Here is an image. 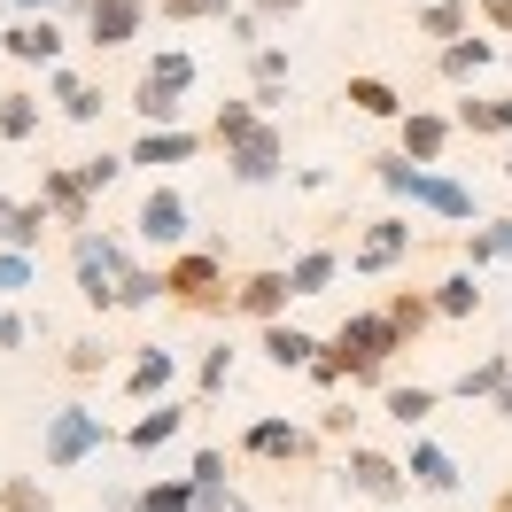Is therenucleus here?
<instances>
[{
    "mask_svg": "<svg viewBox=\"0 0 512 512\" xmlns=\"http://www.w3.org/2000/svg\"><path fill=\"white\" fill-rule=\"evenodd\" d=\"M396 350V319H342V334H334V357H326L319 373L334 381L342 365L350 373H381V357Z\"/></svg>",
    "mask_w": 512,
    "mask_h": 512,
    "instance_id": "f257e3e1",
    "label": "nucleus"
},
{
    "mask_svg": "<svg viewBox=\"0 0 512 512\" xmlns=\"http://www.w3.org/2000/svg\"><path fill=\"white\" fill-rule=\"evenodd\" d=\"M381 179H388V187H404V194H419V202H427V210H443V218H466V210H474V194H466V187L427 179V171H412L404 156H388V163H381Z\"/></svg>",
    "mask_w": 512,
    "mask_h": 512,
    "instance_id": "f03ea898",
    "label": "nucleus"
},
{
    "mask_svg": "<svg viewBox=\"0 0 512 512\" xmlns=\"http://www.w3.org/2000/svg\"><path fill=\"white\" fill-rule=\"evenodd\" d=\"M94 443H101V412H78V404H63V412L47 419V458H55V466H78Z\"/></svg>",
    "mask_w": 512,
    "mask_h": 512,
    "instance_id": "7ed1b4c3",
    "label": "nucleus"
},
{
    "mask_svg": "<svg viewBox=\"0 0 512 512\" xmlns=\"http://www.w3.org/2000/svg\"><path fill=\"white\" fill-rule=\"evenodd\" d=\"M187 86H194V63H187V55H156L148 78H140V109H148V117H171V109H179L171 94H187Z\"/></svg>",
    "mask_w": 512,
    "mask_h": 512,
    "instance_id": "20e7f679",
    "label": "nucleus"
},
{
    "mask_svg": "<svg viewBox=\"0 0 512 512\" xmlns=\"http://www.w3.org/2000/svg\"><path fill=\"white\" fill-rule=\"evenodd\" d=\"M350 481L357 489H365V497H404V466H396V458H381V450H350Z\"/></svg>",
    "mask_w": 512,
    "mask_h": 512,
    "instance_id": "39448f33",
    "label": "nucleus"
},
{
    "mask_svg": "<svg viewBox=\"0 0 512 512\" xmlns=\"http://www.w3.org/2000/svg\"><path fill=\"white\" fill-rule=\"evenodd\" d=\"M233 171H241V179H272V171H280V132L272 125L241 132V140H233Z\"/></svg>",
    "mask_w": 512,
    "mask_h": 512,
    "instance_id": "423d86ee",
    "label": "nucleus"
},
{
    "mask_svg": "<svg viewBox=\"0 0 512 512\" xmlns=\"http://www.w3.org/2000/svg\"><path fill=\"white\" fill-rule=\"evenodd\" d=\"M140 233H148V241H179V233H187V202H179L171 187H156L148 202H140Z\"/></svg>",
    "mask_w": 512,
    "mask_h": 512,
    "instance_id": "0eeeda50",
    "label": "nucleus"
},
{
    "mask_svg": "<svg viewBox=\"0 0 512 512\" xmlns=\"http://www.w3.org/2000/svg\"><path fill=\"white\" fill-rule=\"evenodd\" d=\"M86 16H94L101 47H117V39H132V24H140V0H86Z\"/></svg>",
    "mask_w": 512,
    "mask_h": 512,
    "instance_id": "6e6552de",
    "label": "nucleus"
},
{
    "mask_svg": "<svg viewBox=\"0 0 512 512\" xmlns=\"http://www.w3.org/2000/svg\"><path fill=\"white\" fill-rule=\"evenodd\" d=\"M55 47H63V39H55L47 16H39V24H8V55H16V63H55Z\"/></svg>",
    "mask_w": 512,
    "mask_h": 512,
    "instance_id": "1a4fd4ad",
    "label": "nucleus"
},
{
    "mask_svg": "<svg viewBox=\"0 0 512 512\" xmlns=\"http://www.w3.org/2000/svg\"><path fill=\"white\" fill-rule=\"evenodd\" d=\"M404 241H412V225L381 218L373 233H365V249H357V264H365V272H381V264H396V256H404Z\"/></svg>",
    "mask_w": 512,
    "mask_h": 512,
    "instance_id": "9d476101",
    "label": "nucleus"
},
{
    "mask_svg": "<svg viewBox=\"0 0 512 512\" xmlns=\"http://www.w3.org/2000/svg\"><path fill=\"white\" fill-rule=\"evenodd\" d=\"M163 288H179V295H210V288H218V264H210V256H179V264L163 272Z\"/></svg>",
    "mask_w": 512,
    "mask_h": 512,
    "instance_id": "9b49d317",
    "label": "nucleus"
},
{
    "mask_svg": "<svg viewBox=\"0 0 512 512\" xmlns=\"http://www.w3.org/2000/svg\"><path fill=\"white\" fill-rule=\"evenodd\" d=\"M404 474H419L427 489H458V466H450V450H435V443H419Z\"/></svg>",
    "mask_w": 512,
    "mask_h": 512,
    "instance_id": "f8f14e48",
    "label": "nucleus"
},
{
    "mask_svg": "<svg viewBox=\"0 0 512 512\" xmlns=\"http://www.w3.org/2000/svg\"><path fill=\"white\" fill-rule=\"evenodd\" d=\"M179 156H194V132H148L132 148V163H179Z\"/></svg>",
    "mask_w": 512,
    "mask_h": 512,
    "instance_id": "ddd939ff",
    "label": "nucleus"
},
{
    "mask_svg": "<svg viewBox=\"0 0 512 512\" xmlns=\"http://www.w3.org/2000/svg\"><path fill=\"white\" fill-rule=\"evenodd\" d=\"M326 280H334V256H326V249H311V256H295V272H288V288H295V295H319Z\"/></svg>",
    "mask_w": 512,
    "mask_h": 512,
    "instance_id": "4468645a",
    "label": "nucleus"
},
{
    "mask_svg": "<svg viewBox=\"0 0 512 512\" xmlns=\"http://www.w3.org/2000/svg\"><path fill=\"white\" fill-rule=\"evenodd\" d=\"M264 350H272V365H303L319 342H311V334H295V326H272V334H264Z\"/></svg>",
    "mask_w": 512,
    "mask_h": 512,
    "instance_id": "2eb2a0df",
    "label": "nucleus"
},
{
    "mask_svg": "<svg viewBox=\"0 0 512 512\" xmlns=\"http://www.w3.org/2000/svg\"><path fill=\"white\" fill-rule=\"evenodd\" d=\"M39 225H47V210H32V202H0V233H8V241H39Z\"/></svg>",
    "mask_w": 512,
    "mask_h": 512,
    "instance_id": "dca6fc26",
    "label": "nucleus"
},
{
    "mask_svg": "<svg viewBox=\"0 0 512 512\" xmlns=\"http://www.w3.org/2000/svg\"><path fill=\"white\" fill-rule=\"evenodd\" d=\"M47 202H55L63 218H86V179H70V171H47Z\"/></svg>",
    "mask_w": 512,
    "mask_h": 512,
    "instance_id": "f3484780",
    "label": "nucleus"
},
{
    "mask_svg": "<svg viewBox=\"0 0 512 512\" xmlns=\"http://www.w3.org/2000/svg\"><path fill=\"white\" fill-rule=\"evenodd\" d=\"M280 295H295L288 272H256L249 288H241V303H249V311H280Z\"/></svg>",
    "mask_w": 512,
    "mask_h": 512,
    "instance_id": "a211bd4d",
    "label": "nucleus"
},
{
    "mask_svg": "<svg viewBox=\"0 0 512 512\" xmlns=\"http://www.w3.org/2000/svg\"><path fill=\"white\" fill-rule=\"evenodd\" d=\"M249 450H264V458H280V450H303V435H295V427H280V419H264V427H249Z\"/></svg>",
    "mask_w": 512,
    "mask_h": 512,
    "instance_id": "6ab92c4d",
    "label": "nucleus"
},
{
    "mask_svg": "<svg viewBox=\"0 0 512 512\" xmlns=\"http://www.w3.org/2000/svg\"><path fill=\"white\" fill-rule=\"evenodd\" d=\"M466 125H474V132H512V94H497V101H466Z\"/></svg>",
    "mask_w": 512,
    "mask_h": 512,
    "instance_id": "aec40b11",
    "label": "nucleus"
},
{
    "mask_svg": "<svg viewBox=\"0 0 512 512\" xmlns=\"http://www.w3.org/2000/svg\"><path fill=\"white\" fill-rule=\"evenodd\" d=\"M350 101H357V109H373V117H396V109H404V101L388 94L381 78H350Z\"/></svg>",
    "mask_w": 512,
    "mask_h": 512,
    "instance_id": "412c9836",
    "label": "nucleus"
},
{
    "mask_svg": "<svg viewBox=\"0 0 512 512\" xmlns=\"http://www.w3.org/2000/svg\"><path fill=\"white\" fill-rule=\"evenodd\" d=\"M163 381H171V350H148L140 365H132V388H140V396H156Z\"/></svg>",
    "mask_w": 512,
    "mask_h": 512,
    "instance_id": "4be33fe9",
    "label": "nucleus"
},
{
    "mask_svg": "<svg viewBox=\"0 0 512 512\" xmlns=\"http://www.w3.org/2000/svg\"><path fill=\"white\" fill-rule=\"evenodd\" d=\"M140 512H194V489H187V481H163V489L140 497Z\"/></svg>",
    "mask_w": 512,
    "mask_h": 512,
    "instance_id": "5701e85b",
    "label": "nucleus"
},
{
    "mask_svg": "<svg viewBox=\"0 0 512 512\" xmlns=\"http://www.w3.org/2000/svg\"><path fill=\"white\" fill-rule=\"evenodd\" d=\"M388 412H396L404 427H412L419 412H435V388H388Z\"/></svg>",
    "mask_w": 512,
    "mask_h": 512,
    "instance_id": "b1692460",
    "label": "nucleus"
},
{
    "mask_svg": "<svg viewBox=\"0 0 512 512\" xmlns=\"http://www.w3.org/2000/svg\"><path fill=\"white\" fill-rule=\"evenodd\" d=\"M404 148H412V156H435V148H443V117H412V125H404Z\"/></svg>",
    "mask_w": 512,
    "mask_h": 512,
    "instance_id": "393cba45",
    "label": "nucleus"
},
{
    "mask_svg": "<svg viewBox=\"0 0 512 512\" xmlns=\"http://www.w3.org/2000/svg\"><path fill=\"white\" fill-rule=\"evenodd\" d=\"M163 435H179V412H171V404H163V412H148L140 427H132V443H140V450H156Z\"/></svg>",
    "mask_w": 512,
    "mask_h": 512,
    "instance_id": "a878e982",
    "label": "nucleus"
},
{
    "mask_svg": "<svg viewBox=\"0 0 512 512\" xmlns=\"http://www.w3.org/2000/svg\"><path fill=\"white\" fill-rule=\"evenodd\" d=\"M55 94H63L70 117H94V109H101V94H94V86H78V78H55Z\"/></svg>",
    "mask_w": 512,
    "mask_h": 512,
    "instance_id": "bb28decb",
    "label": "nucleus"
},
{
    "mask_svg": "<svg viewBox=\"0 0 512 512\" xmlns=\"http://www.w3.org/2000/svg\"><path fill=\"white\" fill-rule=\"evenodd\" d=\"M241 132H256V109L249 101H225L218 109V140H241Z\"/></svg>",
    "mask_w": 512,
    "mask_h": 512,
    "instance_id": "cd10ccee",
    "label": "nucleus"
},
{
    "mask_svg": "<svg viewBox=\"0 0 512 512\" xmlns=\"http://www.w3.org/2000/svg\"><path fill=\"white\" fill-rule=\"evenodd\" d=\"M474 256H512V218H497L489 233H474Z\"/></svg>",
    "mask_w": 512,
    "mask_h": 512,
    "instance_id": "c85d7f7f",
    "label": "nucleus"
},
{
    "mask_svg": "<svg viewBox=\"0 0 512 512\" xmlns=\"http://www.w3.org/2000/svg\"><path fill=\"white\" fill-rule=\"evenodd\" d=\"M0 132H32V101L24 94H0Z\"/></svg>",
    "mask_w": 512,
    "mask_h": 512,
    "instance_id": "c756f323",
    "label": "nucleus"
},
{
    "mask_svg": "<svg viewBox=\"0 0 512 512\" xmlns=\"http://www.w3.org/2000/svg\"><path fill=\"white\" fill-rule=\"evenodd\" d=\"M474 63H489V39H458L443 55V70H474Z\"/></svg>",
    "mask_w": 512,
    "mask_h": 512,
    "instance_id": "7c9ffc66",
    "label": "nucleus"
},
{
    "mask_svg": "<svg viewBox=\"0 0 512 512\" xmlns=\"http://www.w3.org/2000/svg\"><path fill=\"white\" fill-rule=\"evenodd\" d=\"M466 396H489V388H505V365H497V357H489V365H474V373H466Z\"/></svg>",
    "mask_w": 512,
    "mask_h": 512,
    "instance_id": "2f4dec72",
    "label": "nucleus"
},
{
    "mask_svg": "<svg viewBox=\"0 0 512 512\" xmlns=\"http://www.w3.org/2000/svg\"><path fill=\"white\" fill-rule=\"evenodd\" d=\"M280 78H288V63H280V55H272V47H264V55H256V86H264V101L280 94Z\"/></svg>",
    "mask_w": 512,
    "mask_h": 512,
    "instance_id": "473e14b6",
    "label": "nucleus"
},
{
    "mask_svg": "<svg viewBox=\"0 0 512 512\" xmlns=\"http://www.w3.org/2000/svg\"><path fill=\"white\" fill-rule=\"evenodd\" d=\"M194 481H202V497H218V481H225V458H218V450H202V458H194Z\"/></svg>",
    "mask_w": 512,
    "mask_h": 512,
    "instance_id": "72a5a7b5",
    "label": "nucleus"
},
{
    "mask_svg": "<svg viewBox=\"0 0 512 512\" xmlns=\"http://www.w3.org/2000/svg\"><path fill=\"white\" fill-rule=\"evenodd\" d=\"M0 288H8V295L32 288V256H0Z\"/></svg>",
    "mask_w": 512,
    "mask_h": 512,
    "instance_id": "f704fd0d",
    "label": "nucleus"
},
{
    "mask_svg": "<svg viewBox=\"0 0 512 512\" xmlns=\"http://www.w3.org/2000/svg\"><path fill=\"white\" fill-rule=\"evenodd\" d=\"M474 280H443V295H435V303H443V311H474Z\"/></svg>",
    "mask_w": 512,
    "mask_h": 512,
    "instance_id": "c9c22d12",
    "label": "nucleus"
},
{
    "mask_svg": "<svg viewBox=\"0 0 512 512\" xmlns=\"http://www.w3.org/2000/svg\"><path fill=\"white\" fill-rule=\"evenodd\" d=\"M78 179H86V187H109V179H117V156H94L86 171H78Z\"/></svg>",
    "mask_w": 512,
    "mask_h": 512,
    "instance_id": "e433bc0d",
    "label": "nucleus"
},
{
    "mask_svg": "<svg viewBox=\"0 0 512 512\" xmlns=\"http://www.w3.org/2000/svg\"><path fill=\"white\" fill-rule=\"evenodd\" d=\"M388 319H396V334H404V326H419V319H427V303H419V295H404V303H396Z\"/></svg>",
    "mask_w": 512,
    "mask_h": 512,
    "instance_id": "4c0bfd02",
    "label": "nucleus"
},
{
    "mask_svg": "<svg viewBox=\"0 0 512 512\" xmlns=\"http://www.w3.org/2000/svg\"><path fill=\"white\" fill-rule=\"evenodd\" d=\"M171 16H210V8H225V0H163Z\"/></svg>",
    "mask_w": 512,
    "mask_h": 512,
    "instance_id": "58836bf2",
    "label": "nucleus"
},
{
    "mask_svg": "<svg viewBox=\"0 0 512 512\" xmlns=\"http://www.w3.org/2000/svg\"><path fill=\"white\" fill-rule=\"evenodd\" d=\"M481 8H489V16H497V24L512 32V0H481Z\"/></svg>",
    "mask_w": 512,
    "mask_h": 512,
    "instance_id": "ea45409f",
    "label": "nucleus"
},
{
    "mask_svg": "<svg viewBox=\"0 0 512 512\" xmlns=\"http://www.w3.org/2000/svg\"><path fill=\"white\" fill-rule=\"evenodd\" d=\"M264 8H295V0H264Z\"/></svg>",
    "mask_w": 512,
    "mask_h": 512,
    "instance_id": "a19ab883",
    "label": "nucleus"
}]
</instances>
